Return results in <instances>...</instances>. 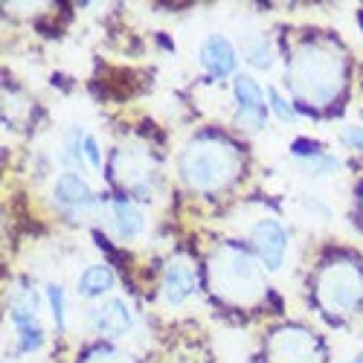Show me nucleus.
Returning <instances> with one entry per match:
<instances>
[{
    "instance_id": "nucleus-11",
    "label": "nucleus",
    "mask_w": 363,
    "mask_h": 363,
    "mask_svg": "<svg viewBox=\"0 0 363 363\" xmlns=\"http://www.w3.org/2000/svg\"><path fill=\"white\" fill-rule=\"evenodd\" d=\"M195 291V277L192 270L184 264V262H172L166 267V277H163V302H169V306H180V302H186Z\"/></svg>"
},
{
    "instance_id": "nucleus-3",
    "label": "nucleus",
    "mask_w": 363,
    "mask_h": 363,
    "mask_svg": "<svg viewBox=\"0 0 363 363\" xmlns=\"http://www.w3.org/2000/svg\"><path fill=\"white\" fill-rule=\"evenodd\" d=\"M213 291L230 302H253L262 294V264L238 245H224L209 259Z\"/></svg>"
},
{
    "instance_id": "nucleus-16",
    "label": "nucleus",
    "mask_w": 363,
    "mask_h": 363,
    "mask_svg": "<svg viewBox=\"0 0 363 363\" xmlns=\"http://www.w3.org/2000/svg\"><path fill=\"white\" fill-rule=\"evenodd\" d=\"M84 131H70L67 134V143H65V160L70 163V166H79L82 163V157H84Z\"/></svg>"
},
{
    "instance_id": "nucleus-12",
    "label": "nucleus",
    "mask_w": 363,
    "mask_h": 363,
    "mask_svg": "<svg viewBox=\"0 0 363 363\" xmlns=\"http://www.w3.org/2000/svg\"><path fill=\"white\" fill-rule=\"evenodd\" d=\"M55 201L67 206V209H82V206H94L96 198L90 192V186L76 174V172H65L55 180Z\"/></svg>"
},
{
    "instance_id": "nucleus-20",
    "label": "nucleus",
    "mask_w": 363,
    "mask_h": 363,
    "mask_svg": "<svg viewBox=\"0 0 363 363\" xmlns=\"http://www.w3.org/2000/svg\"><path fill=\"white\" fill-rule=\"evenodd\" d=\"M84 157H87V163L94 166V169H99V163H102V155H99V145H96V140L94 137H84Z\"/></svg>"
},
{
    "instance_id": "nucleus-22",
    "label": "nucleus",
    "mask_w": 363,
    "mask_h": 363,
    "mask_svg": "<svg viewBox=\"0 0 363 363\" xmlns=\"http://www.w3.org/2000/svg\"><path fill=\"white\" fill-rule=\"evenodd\" d=\"M354 363H363V360H354Z\"/></svg>"
},
{
    "instance_id": "nucleus-6",
    "label": "nucleus",
    "mask_w": 363,
    "mask_h": 363,
    "mask_svg": "<svg viewBox=\"0 0 363 363\" xmlns=\"http://www.w3.org/2000/svg\"><path fill=\"white\" fill-rule=\"evenodd\" d=\"M15 331H18V352H35L44 343V331L35 320V296L33 291L21 288L12 299V311H9Z\"/></svg>"
},
{
    "instance_id": "nucleus-14",
    "label": "nucleus",
    "mask_w": 363,
    "mask_h": 363,
    "mask_svg": "<svg viewBox=\"0 0 363 363\" xmlns=\"http://www.w3.org/2000/svg\"><path fill=\"white\" fill-rule=\"evenodd\" d=\"M113 288V270L108 264H94L79 277V294L82 296H102Z\"/></svg>"
},
{
    "instance_id": "nucleus-19",
    "label": "nucleus",
    "mask_w": 363,
    "mask_h": 363,
    "mask_svg": "<svg viewBox=\"0 0 363 363\" xmlns=\"http://www.w3.org/2000/svg\"><path fill=\"white\" fill-rule=\"evenodd\" d=\"M267 99H270V108H274V113L282 119V123H294V119H296V111L291 108V102H288V99H282V96H279V90L270 87V90H267Z\"/></svg>"
},
{
    "instance_id": "nucleus-21",
    "label": "nucleus",
    "mask_w": 363,
    "mask_h": 363,
    "mask_svg": "<svg viewBox=\"0 0 363 363\" xmlns=\"http://www.w3.org/2000/svg\"><path fill=\"white\" fill-rule=\"evenodd\" d=\"M343 143L354 151H363V128H346L343 131Z\"/></svg>"
},
{
    "instance_id": "nucleus-10",
    "label": "nucleus",
    "mask_w": 363,
    "mask_h": 363,
    "mask_svg": "<svg viewBox=\"0 0 363 363\" xmlns=\"http://www.w3.org/2000/svg\"><path fill=\"white\" fill-rule=\"evenodd\" d=\"M201 65L216 79L233 76L235 73V47L224 35H209L201 47Z\"/></svg>"
},
{
    "instance_id": "nucleus-15",
    "label": "nucleus",
    "mask_w": 363,
    "mask_h": 363,
    "mask_svg": "<svg viewBox=\"0 0 363 363\" xmlns=\"http://www.w3.org/2000/svg\"><path fill=\"white\" fill-rule=\"evenodd\" d=\"M245 52H247V62L253 65V67H262V70H267L270 67V62H274V55H270V47L259 38V41H247L245 44Z\"/></svg>"
},
{
    "instance_id": "nucleus-13",
    "label": "nucleus",
    "mask_w": 363,
    "mask_h": 363,
    "mask_svg": "<svg viewBox=\"0 0 363 363\" xmlns=\"http://www.w3.org/2000/svg\"><path fill=\"white\" fill-rule=\"evenodd\" d=\"M113 233L119 238H137L143 233V216L134 203H128L125 198H116L113 201Z\"/></svg>"
},
{
    "instance_id": "nucleus-5",
    "label": "nucleus",
    "mask_w": 363,
    "mask_h": 363,
    "mask_svg": "<svg viewBox=\"0 0 363 363\" xmlns=\"http://www.w3.org/2000/svg\"><path fill=\"white\" fill-rule=\"evenodd\" d=\"M270 363H320L323 349L306 328H279L267 340Z\"/></svg>"
},
{
    "instance_id": "nucleus-4",
    "label": "nucleus",
    "mask_w": 363,
    "mask_h": 363,
    "mask_svg": "<svg viewBox=\"0 0 363 363\" xmlns=\"http://www.w3.org/2000/svg\"><path fill=\"white\" fill-rule=\"evenodd\" d=\"M317 299L331 314L354 311L363 302V270L354 262H331L317 279Z\"/></svg>"
},
{
    "instance_id": "nucleus-2",
    "label": "nucleus",
    "mask_w": 363,
    "mask_h": 363,
    "mask_svg": "<svg viewBox=\"0 0 363 363\" xmlns=\"http://www.w3.org/2000/svg\"><path fill=\"white\" fill-rule=\"evenodd\" d=\"M241 160L235 145H230L227 140L218 137H201L195 143L186 145L184 157H180V172L184 180L195 189H221L238 174Z\"/></svg>"
},
{
    "instance_id": "nucleus-18",
    "label": "nucleus",
    "mask_w": 363,
    "mask_h": 363,
    "mask_svg": "<svg viewBox=\"0 0 363 363\" xmlns=\"http://www.w3.org/2000/svg\"><path fill=\"white\" fill-rule=\"evenodd\" d=\"M82 363H134V360L116 349H94V352H87Z\"/></svg>"
},
{
    "instance_id": "nucleus-7",
    "label": "nucleus",
    "mask_w": 363,
    "mask_h": 363,
    "mask_svg": "<svg viewBox=\"0 0 363 363\" xmlns=\"http://www.w3.org/2000/svg\"><path fill=\"white\" fill-rule=\"evenodd\" d=\"M250 238H253V247L259 253V262L267 270H279L285 262V250H288V233L274 218H264L253 227Z\"/></svg>"
},
{
    "instance_id": "nucleus-17",
    "label": "nucleus",
    "mask_w": 363,
    "mask_h": 363,
    "mask_svg": "<svg viewBox=\"0 0 363 363\" xmlns=\"http://www.w3.org/2000/svg\"><path fill=\"white\" fill-rule=\"evenodd\" d=\"M47 296H50V308H52L55 325L65 328V291H62V285H50L47 288Z\"/></svg>"
},
{
    "instance_id": "nucleus-9",
    "label": "nucleus",
    "mask_w": 363,
    "mask_h": 363,
    "mask_svg": "<svg viewBox=\"0 0 363 363\" xmlns=\"http://www.w3.org/2000/svg\"><path fill=\"white\" fill-rule=\"evenodd\" d=\"M90 325L105 337H123L134 325V314L123 296H113L108 302H99V306L90 311Z\"/></svg>"
},
{
    "instance_id": "nucleus-1",
    "label": "nucleus",
    "mask_w": 363,
    "mask_h": 363,
    "mask_svg": "<svg viewBox=\"0 0 363 363\" xmlns=\"http://www.w3.org/2000/svg\"><path fill=\"white\" fill-rule=\"evenodd\" d=\"M346 82V67L340 52L320 47V44H306L299 47L288 65V84L296 96L314 105H328L335 102Z\"/></svg>"
},
{
    "instance_id": "nucleus-8",
    "label": "nucleus",
    "mask_w": 363,
    "mask_h": 363,
    "mask_svg": "<svg viewBox=\"0 0 363 363\" xmlns=\"http://www.w3.org/2000/svg\"><path fill=\"white\" fill-rule=\"evenodd\" d=\"M233 94L238 105V123L247 131H259L264 125V94L250 76H235Z\"/></svg>"
}]
</instances>
